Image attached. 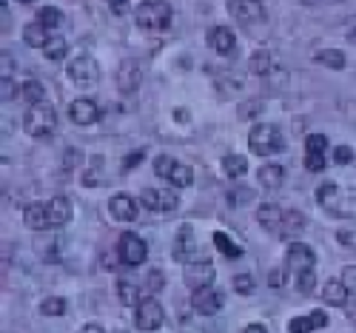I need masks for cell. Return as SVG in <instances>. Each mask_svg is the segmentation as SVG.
<instances>
[{
  "label": "cell",
  "instance_id": "obj_1",
  "mask_svg": "<svg viewBox=\"0 0 356 333\" xmlns=\"http://www.w3.org/2000/svg\"><path fill=\"white\" fill-rule=\"evenodd\" d=\"M72 220V202L66 197H51L46 202H32L23 211V222L32 231L63 228Z\"/></svg>",
  "mask_w": 356,
  "mask_h": 333
},
{
  "label": "cell",
  "instance_id": "obj_2",
  "mask_svg": "<svg viewBox=\"0 0 356 333\" xmlns=\"http://www.w3.org/2000/svg\"><path fill=\"white\" fill-rule=\"evenodd\" d=\"M257 220H259V225L268 231V234H274V236H280V239H291V236H296L302 228H305V214H300V211H293V208H280V205H274V202H265V205H259V211H257Z\"/></svg>",
  "mask_w": 356,
  "mask_h": 333
},
{
  "label": "cell",
  "instance_id": "obj_3",
  "mask_svg": "<svg viewBox=\"0 0 356 333\" xmlns=\"http://www.w3.org/2000/svg\"><path fill=\"white\" fill-rule=\"evenodd\" d=\"M316 202L339 220H356V188H339L337 183H322L316 188Z\"/></svg>",
  "mask_w": 356,
  "mask_h": 333
},
{
  "label": "cell",
  "instance_id": "obj_4",
  "mask_svg": "<svg viewBox=\"0 0 356 333\" xmlns=\"http://www.w3.org/2000/svg\"><path fill=\"white\" fill-rule=\"evenodd\" d=\"M248 148L257 157H271V154H280V151L285 148V137L271 123H257L248 131Z\"/></svg>",
  "mask_w": 356,
  "mask_h": 333
},
{
  "label": "cell",
  "instance_id": "obj_5",
  "mask_svg": "<svg viewBox=\"0 0 356 333\" xmlns=\"http://www.w3.org/2000/svg\"><path fill=\"white\" fill-rule=\"evenodd\" d=\"M137 26L145 32H165L171 26V6L165 0H145L137 9Z\"/></svg>",
  "mask_w": 356,
  "mask_h": 333
},
{
  "label": "cell",
  "instance_id": "obj_6",
  "mask_svg": "<svg viewBox=\"0 0 356 333\" xmlns=\"http://www.w3.org/2000/svg\"><path fill=\"white\" fill-rule=\"evenodd\" d=\"M154 174L163 177V179H168L174 188H188V186L194 183V171H191L188 165H183V163H177V160L168 157V154L154 157Z\"/></svg>",
  "mask_w": 356,
  "mask_h": 333
},
{
  "label": "cell",
  "instance_id": "obj_7",
  "mask_svg": "<svg viewBox=\"0 0 356 333\" xmlns=\"http://www.w3.org/2000/svg\"><path fill=\"white\" fill-rule=\"evenodd\" d=\"M23 126H26V131L32 134V137H49L54 131V126H57V114H54L51 106L38 103V106H32V108L26 111Z\"/></svg>",
  "mask_w": 356,
  "mask_h": 333
},
{
  "label": "cell",
  "instance_id": "obj_8",
  "mask_svg": "<svg viewBox=\"0 0 356 333\" xmlns=\"http://www.w3.org/2000/svg\"><path fill=\"white\" fill-rule=\"evenodd\" d=\"M66 74L77 86H92L100 77V66H97V60L92 54H80V57H74L72 63L66 66Z\"/></svg>",
  "mask_w": 356,
  "mask_h": 333
},
{
  "label": "cell",
  "instance_id": "obj_9",
  "mask_svg": "<svg viewBox=\"0 0 356 333\" xmlns=\"http://www.w3.org/2000/svg\"><path fill=\"white\" fill-rule=\"evenodd\" d=\"M117 254H120V262L126 265H140L148 257V245L137 236V234H120V242H117Z\"/></svg>",
  "mask_w": 356,
  "mask_h": 333
},
{
  "label": "cell",
  "instance_id": "obj_10",
  "mask_svg": "<svg viewBox=\"0 0 356 333\" xmlns=\"http://www.w3.org/2000/svg\"><path fill=\"white\" fill-rule=\"evenodd\" d=\"M217 277V270L211 262H205V259H197V262H188L186 270H183V279L191 291H200V288H209Z\"/></svg>",
  "mask_w": 356,
  "mask_h": 333
},
{
  "label": "cell",
  "instance_id": "obj_11",
  "mask_svg": "<svg viewBox=\"0 0 356 333\" xmlns=\"http://www.w3.org/2000/svg\"><path fill=\"white\" fill-rule=\"evenodd\" d=\"M165 319V311L157 299H143L137 305V314H134V322L140 330H157Z\"/></svg>",
  "mask_w": 356,
  "mask_h": 333
},
{
  "label": "cell",
  "instance_id": "obj_12",
  "mask_svg": "<svg viewBox=\"0 0 356 333\" xmlns=\"http://www.w3.org/2000/svg\"><path fill=\"white\" fill-rule=\"evenodd\" d=\"M191 305H194V311L202 314V316H214V314L222 311V293H220L214 285L200 288V291H194V296H191Z\"/></svg>",
  "mask_w": 356,
  "mask_h": 333
},
{
  "label": "cell",
  "instance_id": "obj_13",
  "mask_svg": "<svg viewBox=\"0 0 356 333\" xmlns=\"http://www.w3.org/2000/svg\"><path fill=\"white\" fill-rule=\"evenodd\" d=\"M143 208L148 211H157V214H165V211H174L177 205H180V197H177L174 191H160V188H145L143 197H140Z\"/></svg>",
  "mask_w": 356,
  "mask_h": 333
},
{
  "label": "cell",
  "instance_id": "obj_14",
  "mask_svg": "<svg viewBox=\"0 0 356 333\" xmlns=\"http://www.w3.org/2000/svg\"><path fill=\"white\" fill-rule=\"evenodd\" d=\"M228 12L240 23H257L265 17L262 0H228Z\"/></svg>",
  "mask_w": 356,
  "mask_h": 333
},
{
  "label": "cell",
  "instance_id": "obj_15",
  "mask_svg": "<svg viewBox=\"0 0 356 333\" xmlns=\"http://www.w3.org/2000/svg\"><path fill=\"white\" fill-rule=\"evenodd\" d=\"M194 254H197V242H194V231H191L188 225H183L180 231H177V239H174V248H171V257H174L177 262H186V265H188V259H194Z\"/></svg>",
  "mask_w": 356,
  "mask_h": 333
},
{
  "label": "cell",
  "instance_id": "obj_16",
  "mask_svg": "<svg viewBox=\"0 0 356 333\" xmlns=\"http://www.w3.org/2000/svg\"><path fill=\"white\" fill-rule=\"evenodd\" d=\"M314 262H316V254L311 245H305V242H291L288 245V268H293L296 274L314 268Z\"/></svg>",
  "mask_w": 356,
  "mask_h": 333
},
{
  "label": "cell",
  "instance_id": "obj_17",
  "mask_svg": "<svg viewBox=\"0 0 356 333\" xmlns=\"http://www.w3.org/2000/svg\"><path fill=\"white\" fill-rule=\"evenodd\" d=\"M69 117H72V123H77V126H92V123L100 120V108H97L95 100H74L69 106Z\"/></svg>",
  "mask_w": 356,
  "mask_h": 333
},
{
  "label": "cell",
  "instance_id": "obj_18",
  "mask_svg": "<svg viewBox=\"0 0 356 333\" xmlns=\"http://www.w3.org/2000/svg\"><path fill=\"white\" fill-rule=\"evenodd\" d=\"M108 211H111V217L114 220H120V222H134L137 220V202L126 194H117L108 200Z\"/></svg>",
  "mask_w": 356,
  "mask_h": 333
},
{
  "label": "cell",
  "instance_id": "obj_19",
  "mask_svg": "<svg viewBox=\"0 0 356 333\" xmlns=\"http://www.w3.org/2000/svg\"><path fill=\"white\" fill-rule=\"evenodd\" d=\"M140 80H143V66L137 60H126V63L117 69V86H120L123 92H134L140 86Z\"/></svg>",
  "mask_w": 356,
  "mask_h": 333
},
{
  "label": "cell",
  "instance_id": "obj_20",
  "mask_svg": "<svg viewBox=\"0 0 356 333\" xmlns=\"http://www.w3.org/2000/svg\"><path fill=\"white\" fill-rule=\"evenodd\" d=\"M209 46H211L217 54H231L234 46H236V38H234L231 29H225V26H214L211 32H209Z\"/></svg>",
  "mask_w": 356,
  "mask_h": 333
},
{
  "label": "cell",
  "instance_id": "obj_21",
  "mask_svg": "<svg viewBox=\"0 0 356 333\" xmlns=\"http://www.w3.org/2000/svg\"><path fill=\"white\" fill-rule=\"evenodd\" d=\"M257 183L265 191H280L282 183H285V168L282 165H262L259 174H257Z\"/></svg>",
  "mask_w": 356,
  "mask_h": 333
},
{
  "label": "cell",
  "instance_id": "obj_22",
  "mask_svg": "<svg viewBox=\"0 0 356 333\" xmlns=\"http://www.w3.org/2000/svg\"><path fill=\"white\" fill-rule=\"evenodd\" d=\"M49 38H51V32H49L43 23H38V20H35V23H29V26H26V32H23V40L32 46V49H46Z\"/></svg>",
  "mask_w": 356,
  "mask_h": 333
},
{
  "label": "cell",
  "instance_id": "obj_23",
  "mask_svg": "<svg viewBox=\"0 0 356 333\" xmlns=\"http://www.w3.org/2000/svg\"><path fill=\"white\" fill-rule=\"evenodd\" d=\"M117 296H120L123 305H134V308L143 302V291H140V285L134 279H120L117 282Z\"/></svg>",
  "mask_w": 356,
  "mask_h": 333
},
{
  "label": "cell",
  "instance_id": "obj_24",
  "mask_svg": "<svg viewBox=\"0 0 356 333\" xmlns=\"http://www.w3.org/2000/svg\"><path fill=\"white\" fill-rule=\"evenodd\" d=\"M322 296H325V302H328V305H345L350 293H348V288H345L342 279H328V282H325Z\"/></svg>",
  "mask_w": 356,
  "mask_h": 333
},
{
  "label": "cell",
  "instance_id": "obj_25",
  "mask_svg": "<svg viewBox=\"0 0 356 333\" xmlns=\"http://www.w3.org/2000/svg\"><path fill=\"white\" fill-rule=\"evenodd\" d=\"M222 171H225V177H231V179H240V177H245V171H248V160H245L243 154H228V157H222Z\"/></svg>",
  "mask_w": 356,
  "mask_h": 333
},
{
  "label": "cell",
  "instance_id": "obj_26",
  "mask_svg": "<svg viewBox=\"0 0 356 333\" xmlns=\"http://www.w3.org/2000/svg\"><path fill=\"white\" fill-rule=\"evenodd\" d=\"M214 245H217V251H220L222 257H228V259H240V257H243V248L236 245V242H231L228 234H222V231L214 234Z\"/></svg>",
  "mask_w": 356,
  "mask_h": 333
},
{
  "label": "cell",
  "instance_id": "obj_27",
  "mask_svg": "<svg viewBox=\"0 0 356 333\" xmlns=\"http://www.w3.org/2000/svg\"><path fill=\"white\" fill-rule=\"evenodd\" d=\"M316 63L328 66V69H345V54L339 49H325V51H316L314 54Z\"/></svg>",
  "mask_w": 356,
  "mask_h": 333
},
{
  "label": "cell",
  "instance_id": "obj_28",
  "mask_svg": "<svg viewBox=\"0 0 356 333\" xmlns=\"http://www.w3.org/2000/svg\"><path fill=\"white\" fill-rule=\"evenodd\" d=\"M23 97H26V103H29V106H38V103H43V100H46L43 83H38V80L29 77V80L23 83Z\"/></svg>",
  "mask_w": 356,
  "mask_h": 333
},
{
  "label": "cell",
  "instance_id": "obj_29",
  "mask_svg": "<svg viewBox=\"0 0 356 333\" xmlns=\"http://www.w3.org/2000/svg\"><path fill=\"white\" fill-rule=\"evenodd\" d=\"M38 23H43L49 32H51V29H57V26L63 23V12H60V9H54V6H46V9L38 12Z\"/></svg>",
  "mask_w": 356,
  "mask_h": 333
},
{
  "label": "cell",
  "instance_id": "obj_30",
  "mask_svg": "<svg viewBox=\"0 0 356 333\" xmlns=\"http://www.w3.org/2000/svg\"><path fill=\"white\" fill-rule=\"evenodd\" d=\"M40 314H43V316H63V314H66V299H60V296H49V299H43Z\"/></svg>",
  "mask_w": 356,
  "mask_h": 333
},
{
  "label": "cell",
  "instance_id": "obj_31",
  "mask_svg": "<svg viewBox=\"0 0 356 333\" xmlns=\"http://www.w3.org/2000/svg\"><path fill=\"white\" fill-rule=\"evenodd\" d=\"M337 242L345 248H353L356 251V220H348V225H342L337 231Z\"/></svg>",
  "mask_w": 356,
  "mask_h": 333
},
{
  "label": "cell",
  "instance_id": "obj_32",
  "mask_svg": "<svg viewBox=\"0 0 356 333\" xmlns=\"http://www.w3.org/2000/svg\"><path fill=\"white\" fill-rule=\"evenodd\" d=\"M248 66H251V72L259 74V77H262V74H268V69H271V54H268V51H254Z\"/></svg>",
  "mask_w": 356,
  "mask_h": 333
},
{
  "label": "cell",
  "instance_id": "obj_33",
  "mask_svg": "<svg viewBox=\"0 0 356 333\" xmlns=\"http://www.w3.org/2000/svg\"><path fill=\"white\" fill-rule=\"evenodd\" d=\"M43 51H46L49 60H63V54H66V40H63L60 35H51Z\"/></svg>",
  "mask_w": 356,
  "mask_h": 333
},
{
  "label": "cell",
  "instance_id": "obj_34",
  "mask_svg": "<svg viewBox=\"0 0 356 333\" xmlns=\"http://www.w3.org/2000/svg\"><path fill=\"white\" fill-rule=\"evenodd\" d=\"M325 151H328V137L325 134H308L305 154H325Z\"/></svg>",
  "mask_w": 356,
  "mask_h": 333
},
{
  "label": "cell",
  "instance_id": "obj_35",
  "mask_svg": "<svg viewBox=\"0 0 356 333\" xmlns=\"http://www.w3.org/2000/svg\"><path fill=\"white\" fill-rule=\"evenodd\" d=\"M314 282H316L314 268L300 270V274H296V291H300V293H311V291H314Z\"/></svg>",
  "mask_w": 356,
  "mask_h": 333
},
{
  "label": "cell",
  "instance_id": "obj_36",
  "mask_svg": "<svg viewBox=\"0 0 356 333\" xmlns=\"http://www.w3.org/2000/svg\"><path fill=\"white\" fill-rule=\"evenodd\" d=\"M234 291H236V293H243V296L254 293V277H251V274H240V277H234Z\"/></svg>",
  "mask_w": 356,
  "mask_h": 333
},
{
  "label": "cell",
  "instance_id": "obj_37",
  "mask_svg": "<svg viewBox=\"0 0 356 333\" xmlns=\"http://www.w3.org/2000/svg\"><path fill=\"white\" fill-rule=\"evenodd\" d=\"M311 330H314L311 316H296L288 322V333H311Z\"/></svg>",
  "mask_w": 356,
  "mask_h": 333
},
{
  "label": "cell",
  "instance_id": "obj_38",
  "mask_svg": "<svg viewBox=\"0 0 356 333\" xmlns=\"http://www.w3.org/2000/svg\"><path fill=\"white\" fill-rule=\"evenodd\" d=\"M342 282H345L348 293H350V296H356V265H350V268H345V270H342Z\"/></svg>",
  "mask_w": 356,
  "mask_h": 333
},
{
  "label": "cell",
  "instance_id": "obj_39",
  "mask_svg": "<svg viewBox=\"0 0 356 333\" xmlns=\"http://www.w3.org/2000/svg\"><path fill=\"white\" fill-rule=\"evenodd\" d=\"M305 168L314 174L325 171V154H305Z\"/></svg>",
  "mask_w": 356,
  "mask_h": 333
},
{
  "label": "cell",
  "instance_id": "obj_40",
  "mask_svg": "<svg viewBox=\"0 0 356 333\" xmlns=\"http://www.w3.org/2000/svg\"><path fill=\"white\" fill-rule=\"evenodd\" d=\"M160 288H163V274H160V270H152V274H148V282H145V291L157 293Z\"/></svg>",
  "mask_w": 356,
  "mask_h": 333
},
{
  "label": "cell",
  "instance_id": "obj_41",
  "mask_svg": "<svg viewBox=\"0 0 356 333\" xmlns=\"http://www.w3.org/2000/svg\"><path fill=\"white\" fill-rule=\"evenodd\" d=\"M334 160H337L339 165L353 163V148H350V145H339V148H337V154H334Z\"/></svg>",
  "mask_w": 356,
  "mask_h": 333
},
{
  "label": "cell",
  "instance_id": "obj_42",
  "mask_svg": "<svg viewBox=\"0 0 356 333\" xmlns=\"http://www.w3.org/2000/svg\"><path fill=\"white\" fill-rule=\"evenodd\" d=\"M268 285H271V288H282V285H285V270H282V268L271 270V277H268Z\"/></svg>",
  "mask_w": 356,
  "mask_h": 333
},
{
  "label": "cell",
  "instance_id": "obj_43",
  "mask_svg": "<svg viewBox=\"0 0 356 333\" xmlns=\"http://www.w3.org/2000/svg\"><path fill=\"white\" fill-rule=\"evenodd\" d=\"M311 322H314V327H325V325H328V314H325V311H314L311 314Z\"/></svg>",
  "mask_w": 356,
  "mask_h": 333
},
{
  "label": "cell",
  "instance_id": "obj_44",
  "mask_svg": "<svg viewBox=\"0 0 356 333\" xmlns=\"http://www.w3.org/2000/svg\"><path fill=\"white\" fill-rule=\"evenodd\" d=\"M251 197H254V194H251V188H240V194H231L228 200H231V202L236 205V202H248Z\"/></svg>",
  "mask_w": 356,
  "mask_h": 333
},
{
  "label": "cell",
  "instance_id": "obj_45",
  "mask_svg": "<svg viewBox=\"0 0 356 333\" xmlns=\"http://www.w3.org/2000/svg\"><path fill=\"white\" fill-rule=\"evenodd\" d=\"M3 100H15V83H12V77H3Z\"/></svg>",
  "mask_w": 356,
  "mask_h": 333
},
{
  "label": "cell",
  "instance_id": "obj_46",
  "mask_svg": "<svg viewBox=\"0 0 356 333\" xmlns=\"http://www.w3.org/2000/svg\"><path fill=\"white\" fill-rule=\"evenodd\" d=\"M111 12L114 15H126L129 12V0H111Z\"/></svg>",
  "mask_w": 356,
  "mask_h": 333
},
{
  "label": "cell",
  "instance_id": "obj_47",
  "mask_svg": "<svg viewBox=\"0 0 356 333\" xmlns=\"http://www.w3.org/2000/svg\"><path fill=\"white\" fill-rule=\"evenodd\" d=\"M80 333H106V327H103L100 322H88V325H86Z\"/></svg>",
  "mask_w": 356,
  "mask_h": 333
},
{
  "label": "cell",
  "instance_id": "obj_48",
  "mask_svg": "<svg viewBox=\"0 0 356 333\" xmlns=\"http://www.w3.org/2000/svg\"><path fill=\"white\" fill-rule=\"evenodd\" d=\"M243 333H268V330H265V325H259V322H251V325H245Z\"/></svg>",
  "mask_w": 356,
  "mask_h": 333
},
{
  "label": "cell",
  "instance_id": "obj_49",
  "mask_svg": "<svg viewBox=\"0 0 356 333\" xmlns=\"http://www.w3.org/2000/svg\"><path fill=\"white\" fill-rule=\"evenodd\" d=\"M143 154H145V151H137V154H131V157L126 160V171H129V168H131V165H134L137 160H143Z\"/></svg>",
  "mask_w": 356,
  "mask_h": 333
},
{
  "label": "cell",
  "instance_id": "obj_50",
  "mask_svg": "<svg viewBox=\"0 0 356 333\" xmlns=\"http://www.w3.org/2000/svg\"><path fill=\"white\" fill-rule=\"evenodd\" d=\"M17 3H26L29 6V3H35V0H17Z\"/></svg>",
  "mask_w": 356,
  "mask_h": 333
},
{
  "label": "cell",
  "instance_id": "obj_51",
  "mask_svg": "<svg viewBox=\"0 0 356 333\" xmlns=\"http://www.w3.org/2000/svg\"><path fill=\"white\" fill-rule=\"evenodd\" d=\"M302 3H316V0H302ZM325 3H328V0H325Z\"/></svg>",
  "mask_w": 356,
  "mask_h": 333
},
{
  "label": "cell",
  "instance_id": "obj_52",
  "mask_svg": "<svg viewBox=\"0 0 356 333\" xmlns=\"http://www.w3.org/2000/svg\"><path fill=\"white\" fill-rule=\"evenodd\" d=\"M120 333H126V330H120Z\"/></svg>",
  "mask_w": 356,
  "mask_h": 333
}]
</instances>
